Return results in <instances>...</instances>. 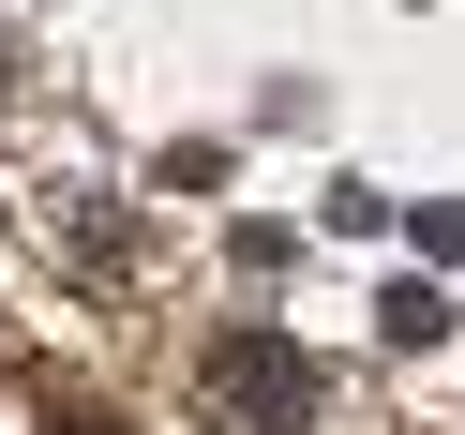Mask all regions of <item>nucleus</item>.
<instances>
[{"instance_id": "obj_2", "label": "nucleus", "mask_w": 465, "mask_h": 435, "mask_svg": "<svg viewBox=\"0 0 465 435\" xmlns=\"http://www.w3.org/2000/svg\"><path fill=\"white\" fill-rule=\"evenodd\" d=\"M45 241H75V255H91L75 285H135V225L105 211V195H45Z\"/></svg>"}, {"instance_id": "obj_1", "label": "nucleus", "mask_w": 465, "mask_h": 435, "mask_svg": "<svg viewBox=\"0 0 465 435\" xmlns=\"http://www.w3.org/2000/svg\"><path fill=\"white\" fill-rule=\"evenodd\" d=\"M195 375H211V405H225L241 435H315V405H331L315 345H285V331H211Z\"/></svg>"}, {"instance_id": "obj_4", "label": "nucleus", "mask_w": 465, "mask_h": 435, "mask_svg": "<svg viewBox=\"0 0 465 435\" xmlns=\"http://www.w3.org/2000/svg\"><path fill=\"white\" fill-rule=\"evenodd\" d=\"M0 105H15V61H0Z\"/></svg>"}, {"instance_id": "obj_3", "label": "nucleus", "mask_w": 465, "mask_h": 435, "mask_svg": "<svg viewBox=\"0 0 465 435\" xmlns=\"http://www.w3.org/2000/svg\"><path fill=\"white\" fill-rule=\"evenodd\" d=\"M45 435H121V420H105V405H75V391H61V405H45Z\"/></svg>"}]
</instances>
